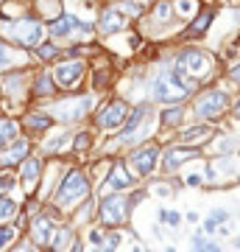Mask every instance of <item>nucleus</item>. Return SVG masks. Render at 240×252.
<instances>
[{
    "mask_svg": "<svg viewBox=\"0 0 240 252\" xmlns=\"http://www.w3.org/2000/svg\"><path fill=\"white\" fill-rule=\"evenodd\" d=\"M160 132V112H157V104L151 101H137L132 104V112L126 118L123 129L117 132L109 143L115 152H129V149H137V146L154 140Z\"/></svg>",
    "mask_w": 240,
    "mask_h": 252,
    "instance_id": "f257e3e1",
    "label": "nucleus"
},
{
    "mask_svg": "<svg viewBox=\"0 0 240 252\" xmlns=\"http://www.w3.org/2000/svg\"><path fill=\"white\" fill-rule=\"evenodd\" d=\"M89 196H95V182L89 177V168L87 162H70L67 171L62 174L59 185L53 188V193L48 196V202L53 207H59L64 216L70 213L73 207H79L81 202H87Z\"/></svg>",
    "mask_w": 240,
    "mask_h": 252,
    "instance_id": "f03ea898",
    "label": "nucleus"
},
{
    "mask_svg": "<svg viewBox=\"0 0 240 252\" xmlns=\"http://www.w3.org/2000/svg\"><path fill=\"white\" fill-rule=\"evenodd\" d=\"M215 70H218L215 59L207 51H201V48L185 45L173 54V76L190 90V95L201 90V84H207L213 79Z\"/></svg>",
    "mask_w": 240,
    "mask_h": 252,
    "instance_id": "7ed1b4c3",
    "label": "nucleus"
},
{
    "mask_svg": "<svg viewBox=\"0 0 240 252\" xmlns=\"http://www.w3.org/2000/svg\"><path fill=\"white\" fill-rule=\"evenodd\" d=\"M101 95L92 90H81V93H62L59 98H53L51 104H45L48 115L53 118L59 126H84L92 118L95 107H98Z\"/></svg>",
    "mask_w": 240,
    "mask_h": 252,
    "instance_id": "20e7f679",
    "label": "nucleus"
},
{
    "mask_svg": "<svg viewBox=\"0 0 240 252\" xmlns=\"http://www.w3.org/2000/svg\"><path fill=\"white\" fill-rule=\"evenodd\" d=\"M0 36L11 42L14 48H23V51H34L39 42L48 39V23L36 14H23V17L14 20H3L0 17Z\"/></svg>",
    "mask_w": 240,
    "mask_h": 252,
    "instance_id": "39448f33",
    "label": "nucleus"
},
{
    "mask_svg": "<svg viewBox=\"0 0 240 252\" xmlns=\"http://www.w3.org/2000/svg\"><path fill=\"white\" fill-rule=\"evenodd\" d=\"M48 39L59 42L62 48H73L81 42H92L95 36V20H81L73 11H62L56 20L48 23Z\"/></svg>",
    "mask_w": 240,
    "mask_h": 252,
    "instance_id": "423d86ee",
    "label": "nucleus"
},
{
    "mask_svg": "<svg viewBox=\"0 0 240 252\" xmlns=\"http://www.w3.org/2000/svg\"><path fill=\"white\" fill-rule=\"evenodd\" d=\"M89 70H92V59H84V56H62L56 64H51V73H53L59 93L87 90Z\"/></svg>",
    "mask_w": 240,
    "mask_h": 252,
    "instance_id": "0eeeda50",
    "label": "nucleus"
},
{
    "mask_svg": "<svg viewBox=\"0 0 240 252\" xmlns=\"http://www.w3.org/2000/svg\"><path fill=\"white\" fill-rule=\"evenodd\" d=\"M132 112V101L123 98V95H107V98L98 101V107L92 112V129L98 135H117L123 129L126 118Z\"/></svg>",
    "mask_w": 240,
    "mask_h": 252,
    "instance_id": "6e6552de",
    "label": "nucleus"
},
{
    "mask_svg": "<svg viewBox=\"0 0 240 252\" xmlns=\"http://www.w3.org/2000/svg\"><path fill=\"white\" fill-rule=\"evenodd\" d=\"M98 199V207H95V224L104 227V230H123L132 221L134 207L129 202V193H104Z\"/></svg>",
    "mask_w": 240,
    "mask_h": 252,
    "instance_id": "1a4fd4ad",
    "label": "nucleus"
},
{
    "mask_svg": "<svg viewBox=\"0 0 240 252\" xmlns=\"http://www.w3.org/2000/svg\"><path fill=\"white\" fill-rule=\"evenodd\" d=\"M64 221H67V216H64L62 210H59V207H53L51 202H45L42 210H39V213H34V216L26 221L23 235H26V238H31L39 250H48V247H51L53 233L59 230V224H64Z\"/></svg>",
    "mask_w": 240,
    "mask_h": 252,
    "instance_id": "9d476101",
    "label": "nucleus"
},
{
    "mask_svg": "<svg viewBox=\"0 0 240 252\" xmlns=\"http://www.w3.org/2000/svg\"><path fill=\"white\" fill-rule=\"evenodd\" d=\"M160 157H162V146L157 140H148V143L137 146V149L123 152L126 165L132 168L137 180H151L154 174H160Z\"/></svg>",
    "mask_w": 240,
    "mask_h": 252,
    "instance_id": "9b49d317",
    "label": "nucleus"
},
{
    "mask_svg": "<svg viewBox=\"0 0 240 252\" xmlns=\"http://www.w3.org/2000/svg\"><path fill=\"white\" fill-rule=\"evenodd\" d=\"M229 107H232L229 93L218 90V87H210V90L196 95V101H193V118L201 121V124H213V121H221L229 112Z\"/></svg>",
    "mask_w": 240,
    "mask_h": 252,
    "instance_id": "f8f14e48",
    "label": "nucleus"
},
{
    "mask_svg": "<svg viewBox=\"0 0 240 252\" xmlns=\"http://www.w3.org/2000/svg\"><path fill=\"white\" fill-rule=\"evenodd\" d=\"M70 143H73V129L56 124L51 132H45L36 140V152L42 154L45 160H70Z\"/></svg>",
    "mask_w": 240,
    "mask_h": 252,
    "instance_id": "ddd939ff",
    "label": "nucleus"
},
{
    "mask_svg": "<svg viewBox=\"0 0 240 252\" xmlns=\"http://www.w3.org/2000/svg\"><path fill=\"white\" fill-rule=\"evenodd\" d=\"M204 154L201 146H185V143H168L162 146V157H160V174L162 177H173L185 168L187 162L198 160Z\"/></svg>",
    "mask_w": 240,
    "mask_h": 252,
    "instance_id": "4468645a",
    "label": "nucleus"
},
{
    "mask_svg": "<svg viewBox=\"0 0 240 252\" xmlns=\"http://www.w3.org/2000/svg\"><path fill=\"white\" fill-rule=\"evenodd\" d=\"M132 188H137V177L126 165L123 157H117V160H112L107 177L95 185V196H104V193H129Z\"/></svg>",
    "mask_w": 240,
    "mask_h": 252,
    "instance_id": "2eb2a0df",
    "label": "nucleus"
},
{
    "mask_svg": "<svg viewBox=\"0 0 240 252\" xmlns=\"http://www.w3.org/2000/svg\"><path fill=\"white\" fill-rule=\"evenodd\" d=\"M45 157L39 152H31L26 160L20 162L14 174H17V185H20V193L23 196H36V190H39V182H42V174H45Z\"/></svg>",
    "mask_w": 240,
    "mask_h": 252,
    "instance_id": "dca6fc26",
    "label": "nucleus"
},
{
    "mask_svg": "<svg viewBox=\"0 0 240 252\" xmlns=\"http://www.w3.org/2000/svg\"><path fill=\"white\" fill-rule=\"evenodd\" d=\"M129 26H132V20L126 17L115 3H104L98 9V17H95V36L98 39H109V36L126 34Z\"/></svg>",
    "mask_w": 240,
    "mask_h": 252,
    "instance_id": "f3484780",
    "label": "nucleus"
},
{
    "mask_svg": "<svg viewBox=\"0 0 240 252\" xmlns=\"http://www.w3.org/2000/svg\"><path fill=\"white\" fill-rule=\"evenodd\" d=\"M17 118H20V126H23V135L34 137V140H39L45 132H51V129L56 126V121L48 115V109L36 107V104H28Z\"/></svg>",
    "mask_w": 240,
    "mask_h": 252,
    "instance_id": "a211bd4d",
    "label": "nucleus"
},
{
    "mask_svg": "<svg viewBox=\"0 0 240 252\" xmlns=\"http://www.w3.org/2000/svg\"><path fill=\"white\" fill-rule=\"evenodd\" d=\"M59 95H62V93H59V87H56L51 67H34V79H31V104L45 107V104H51V101L59 98Z\"/></svg>",
    "mask_w": 240,
    "mask_h": 252,
    "instance_id": "6ab92c4d",
    "label": "nucleus"
},
{
    "mask_svg": "<svg viewBox=\"0 0 240 252\" xmlns=\"http://www.w3.org/2000/svg\"><path fill=\"white\" fill-rule=\"evenodd\" d=\"M36 149V140L28 135H20L14 143H9L6 149H0V171H14L20 162Z\"/></svg>",
    "mask_w": 240,
    "mask_h": 252,
    "instance_id": "aec40b11",
    "label": "nucleus"
},
{
    "mask_svg": "<svg viewBox=\"0 0 240 252\" xmlns=\"http://www.w3.org/2000/svg\"><path fill=\"white\" fill-rule=\"evenodd\" d=\"M95 137H98V132H95L92 126H87V124L76 126V129H73V143H70V157H73V160L87 162V157L98 149Z\"/></svg>",
    "mask_w": 240,
    "mask_h": 252,
    "instance_id": "412c9836",
    "label": "nucleus"
},
{
    "mask_svg": "<svg viewBox=\"0 0 240 252\" xmlns=\"http://www.w3.org/2000/svg\"><path fill=\"white\" fill-rule=\"evenodd\" d=\"M104 56V54H101ZM101 56H95L92 59V70H89V90L98 93V95H104V93L112 90V84H115V70H112V64L107 62V59H101Z\"/></svg>",
    "mask_w": 240,
    "mask_h": 252,
    "instance_id": "4be33fe9",
    "label": "nucleus"
},
{
    "mask_svg": "<svg viewBox=\"0 0 240 252\" xmlns=\"http://www.w3.org/2000/svg\"><path fill=\"white\" fill-rule=\"evenodd\" d=\"M14 67H34L31 54L23 51V48H14L11 42H6V39L0 36V73L14 70Z\"/></svg>",
    "mask_w": 240,
    "mask_h": 252,
    "instance_id": "5701e85b",
    "label": "nucleus"
},
{
    "mask_svg": "<svg viewBox=\"0 0 240 252\" xmlns=\"http://www.w3.org/2000/svg\"><path fill=\"white\" fill-rule=\"evenodd\" d=\"M215 14H218V11H215L213 6H201L196 17H193V20H187V28L182 31V36H179V39L190 42V39H198V36H204L207 31H210V26H213Z\"/></svg>",
    "mask_w": 240,
    "mask_h": 252,
    "instance_id": "b1692460",
    "label": "nucleus"
},
{
    "mask_svg": "<svg viewBox=\"0 0 240 252\" xmlns=\"http://www.w3.org/2000/svg\"><path fill=\"white\" fill-rule=\"evenodd\" d=\"M215 137V129L213 124H201V121H196L193 126H182L176 132V143H185V146H201L204 149L207 140H213Z\"/></svg>",
    "mask_w": 240,
    "mask_h": 252,
    "instance_id": "393cba45",
    "label": "nucleus"
},
{
    "mask_svg": "<svg viewBox=\"0 0 240 252\" xmlns=\"http://www.w3.org/2000/svg\"><path fill=\"white\" fill-rule=\"evenodd\" d=\"M95 207H98V199H95V196H89L87 202H81L79 207H73L70 213H67V224H70L73 230L84 233L87 227L95 224Z\"/></svg>",
    "mask_w": 240,
    "mask_h": 252,
    "instance_id": "a878e982",
    "label": "nucleus"
},
{
    "mask_svg": "<svg viewBox=\"0 0 240 252\" xmlns=\"http://www.w3.org/2000/svg\"><path fill=\"white\" fill-rule=\"evenodd\" d=\"M62 56H64V48L59 45V42L45 39V42H39V45L31 51V62H34V67H51V64H56Z\"/></svg>",
    "mask_w": 240,
    "mask_h": 252,
    "instance_id": "bb28decb",
    "label": "nucleus"
},
{
    "mask_svg": "<svg viewBox=\"0 0 240 252\" xmlns=\"http://www.w3.org/2000/svg\"><path fill=\"white\" fill-rule=\"evenodd\" d=\"M187 104H173V107H162L160 109V129H170L179 132L187 124Z\"/></svg>",
    "mask_w": 240,
    "mask_h": 252,
    "instance_id": "cd10ccee",
    "label": "nucleus"
},
{
    "mask_svg": "<svg viewBox=\"0 0 240 252\" xmlns=\"http://www.w3.org/2000/svg\"><path fill=\"white\" fill-rule=\"evenodd\" d=\"M20 135H23L20 118H17V115H11V112H3V109H0V149H6L9 143H14Z\"/></svg>",
    "mask_w": 240,
    "mask_h": 252,
    "instance_id": "c85d7f7f",
    "label": "nucleus"
},
{
    "mask_svg": "<svg viewBox=\"0 0 240 252\" xmlns=\"http://www.w3.org/2000/svg\"><path fill=\"white\" fill-rule=\"evenodd\" d=\"M76 238H79V230H73V227L64 221V224H59V230L53 233L48 250H51V252H67L73 244H76Z\"/></svg>",
    "mask_w": 240,
    "mask_h": 252,
    "instance_id": "c756f323",
    "label": "nucleus"
},
{
    "mask_svg": "<svg viewBox=\"0 0 240 252\" xmlns=\"http://www.w3.org/2000/svg\"><path fill=\"white\" fill-rule=\"evenodd\" d=\"M28 3H31V11L36 17H42L45 23L56 20L64 11V0H28Z\"/></svg>",
    "mask_w": 240,
    "mask_h": 252,
    "instance_id": "7c9ffc66",
    "label": "nucleus"
},
{
    "mask_svg": "<svg viewBox=\"0 0 240 252\" xmlns=\"http://www.w3.org/2000/svg\"><path fill=\"white\" fill-rule=\"evenodd\" d=\"M20 199L17 196H3L0 193V227L3 224H17L20 221Z\"/></svg>",
    "mask_w": 240,
    "mask_h": 252,
    "instance_id": "2f4dec72",
    "label": "nucleus"
},
{
    "mask_svg": "<svg viewBox=\"0 0 240 252\" xmlns=\"http://www.w3.org/2000/svg\"><path fill=\"white\" fill-rule=\"evenodd\" d=\"M115 6L134 23V20H142V17H145V11H148V6H151V3H148V0H117Z\"/></svg>",
    "mask_w": 240,
    "mask_h": 252,
    "instance_id": "473e14b6",
    "label": "nucleus"
},
{
    "mask_svg": "<svg viewBox=\"0 0 240 252\" xmlns=\"http://www.w3.org/2000/svg\"><path fill=\"white\" fill-rule=\"evenodd\" d=\"M23 14H34L28 0H3V6H0V17L3 20H14V17H23Z\"/></svg>",
    "mask_w": 240,
    "mask_h": 252,
    "instance_id": "72a5a7b5",
    "label": "nucleus"
},
{
    "mask_svg": "<svg viewBox=\"0 0 240 252\" xmlns=\"http://www.w3.org/2000/svg\"><path fill=\"white\" fill-rule=\"evenodd\" d=\"M170 6H173V14H176L179 23H185V20H193L201 9V3L198 0H170Z\"/></svg>",
    "mask_w": 240,
    "mask_h": 252,
    "instance_id": "f704fd0d",
    "label": "nucleus"
},
{
    "mask_svg": "<svg viewBox=\"0 0 240 252\" xmlns=\"http://www.w3.org/2000/svg\"><path fill=\"white\" fill-rule=\"evenodd\" d=\"M229 219H232V213L226 207H215V210H210V216L204 219V227L201 230H204V235H215V230L221 224H226Z\"/></svg>",
    "mask_w": 240,
    "mask_h": 252,
    "instance_id": "c9c22d12",
    "label": "nucleus"
},
{
    "mask_svg": "<svg viewBox=\"0 0 240 252\" xmlns=\"http://www.w3.org/2000/svg\"><path fill=\"white\" fill-rule=\"evenodd\" d=\"M0 193H3V196H17V199H23V193H20V185H17V174H14V171H0Z\"/></svg>",
    "mask_w": 240,
    "mask_h": 252,
    "instance_id": "e433bc0d",
    "label": "nucleus"
},
{
    "mask_svg": "<svg viewBox=\"0 0 240 252\" xmlns=\"http://www.w3.org/2000/svg\"><path fill=\"white\" fill-rule=\"evenodd\" d=\"M17 238H23V227L20 224H3L0 227V252H6Z\"/></svg>",
    "mask_w": 240,
    "mask_h": 252,
    "instance_id": "4c0bfd02",
    "label": "nucleus"
},
{
    "mask_svg": "<svg viewBox=\"0 0 240 252\" xmlns=\"http://www.w3.org/2000/svg\"><path fill=\"white\" fill-rule=\"evenodd\" d=\"M84 241L89 244V247H92V250H95V247H104V244H107V230H104V227H98V224H92V227H87V230H84Z\"/></svg>",
    "mask_w": 240,
    "mask_h": 252,
    "instance_id": "58836bf2",
    "label": "nucleus"
},
{
    "mask_svg": "<svg viewBox=\"0 0 240 252\" xmlns=\"http://www.w3.org/2000/svg\"><path fill=\"white\" fill-rule=\"evenodd\" d=\"M157 219H160V224H162V227H179L185 216H182L179 210H170V207H160Z\"/></svg>",
    "mask_w": 240,
    "mask_h": 252,
    "instance_id": "ea45409f",
    "label": "nucleus"
},
{
    "mask_svg": "<svg viewBox=\"0 0 240 252\" xmlns=\"http://www.w3.org/2000/svg\"><path fill=\"white\" fill-rule=\"evenodd\" d=\"M6 252H42V250H39V247H36L31 238H26V235H23V238H17V241L11 244Z\"/></svg>",
    "mask_w": 240,
    "mask_h": 252,
    "instance_id": "a19ab883",
    "label": "nucleus"
},
{
    "mask_svg": "<svg viewBox=\"0 0 240 252\" xmlns=\"http://www.w3.org/2000/svg\"><path fill=\"white\" fill-rule=\"evenodd\" d=\"M201 182H204V177H201V174H187V177H185L187 188H196V185H201Z\"/></svg>",
    "mask_w": 240,
    "mask_h": 252,
    "instance_id": "79ce46f5",
    "label": "nucleus"
},
{
    "mask_svg": "<svg viewBox=\"0 0 240 252\" xmlns=\"http://www.w3.org/2000/svg\"><path fill=\"white\" fill-rule=\"evenodd\" d=\"M67 252H87V241H84V238L79 235V238H76V244H73Z\"/></svg>",
    "mask_w": 240,
    "mask_h": 252,
    "instance_id": "37998d69",
    "label": "nucleus"
},
{
    "mask_svg": "<svg viewBox=\"0 0 240 252\" xmlns=\"http://www.w3.org/2000/svg\"><path fill=\"white\" fill-rule=\"evenodd\" d=\"M229 81L235 84V87H240V64H235V67L229 70Z\"/></svg>",
    "mask_w": 240,
    "mask_h": 252,
    "instance_id": "c03bdc74",
    "label": "nucleus"
},
{
    "mask_svg": "<svg viewBox=\"0 0 240 252\" xmlns=\"http://www.w3.org/2000/svg\"><path fill=\"white\" fill-rule=\"evenodd\" d=\"M154 193H157V196H165V199L173 196V190H170L168 185H157V190H154Z\"/></svg>",
    "mask_w": 240,
    "mask_h": 252,
    "instance_id": "a18cd8bd",
    "label": "nucleus"
},
{
    "mask_svg": "<svg viewBox=\"0 0 240 252\" xmlns=\"http://www.w3.org/2000/svg\"><path fill=\"white\" fill-rule=\"evenodd\" d=\"M185 219L190 221V224H198V221H201V216H198L196 210H187V213H185Z\"/></svg>",
    "mask_w": 240,
    "mask_h": 252,
    "instance_id": "49530a36",
    "label": "nucleus"
},
{
    "mask_svg": "<svg viewBox=\"0 0 240 252\" xmlns=\"http://www.w3.org/2000/svg\"><path fill=\"white\" fill-rule=\"evenodd\" d=\"M232 112H235V115H238V118H240V98H238V101H235V107H232Z\"/></svg>",
    "mask_w": 240,
    "mask_h": 252,
    "instance_id": "de8ad7c7",
    "label": "nucleus"
},
{
    "mask_svg": "<svg viewBox=\"0 0 240 252\" xmlns=\"http://www.w3.org/2000/svg\"><path fill=\"white\" fill-rule=\"evenodd\" d=\"M165 252H176V247H173V244H170V247H165Z\"/></svg>",
    "mask_w": 240,
    "mask_h": 252,
    "instance_id": "09e8293b",
    "label": "nucleus"
},
{
    "mask_svg": "<svg viewBox=\"0 0 240 252\" xmlns=\"http://www.w3.org/2000/svg\"><path fill=\"white\" fill-rule=\"evenodd\" d=\"M107 3H117V0H107Z\"/></svg>",
    "mask_w": 240,
    "mask_h": 252,
    "instance_id": "8fccbe9b",
    "label": "nucleus"
},
{
    "mask_svg": "<svg viewBox=\"0 0 240 252\" xmlns=\"http://www.w3.org/2000/svg\"><path fill=\"white\" fill-rule=\"evenodd\" d=\"M0 6H3V0H0Z\"/></svg>",
    "mask_w": 240,
    "mask_h": 252,
    "instance_id": "3c124183",
    "label": "nucleus"
},
{
    "mask_svg": "<svg viewBox=\"0 0 240 252\" xmlns=\"http://www.w3.org/2000/svg\"><path fill=\"white\" fill-rule=\"evenodd\" d=\"M238 157H240V152H238Z\"/></svg>",
    "mask_w": 240,
    "mask_h": 252,
    "instance_id": "603ef678",
    "label": "nucleus"
},
{
    "mask_svg": "<svg viewBox=\"0 0 240 252\" xmlns=\"http://www.w3.org/2000/svg\"><path fill=\"white\" fill-rule=\"evenodd\" d=\"M235 252H238V250H235Z\"/></svg>",
    "mask_w": 240,
    "mask_h": 252,
    "instance_id": "864d4df0",
    "label": "nucleus"
}]
</instances>
